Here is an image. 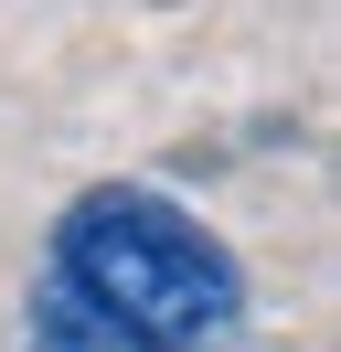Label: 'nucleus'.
Here are the masks:
<instances>
[{
	"label": "nucleus",
	"mask_w": 341,
	"mask_h": 352,
	"mask_svg": "<svg viewBox=\"0 0 341 352\" xmlns=\"http://www.w3.org/2000/svg\"><path fill=\"white\" fill-rule=\"evenodd\" d=\"M43 278L64 299H85L107 331L149 352H203L213 331H234L245 309V267L224 256V235H203V214H182L149 182H96L54 214V256Z\"/></svg>",
	"instance_id": "f257e3e1"
},
{
	"label": "nucleus",
	"mask_w": 341,
	"mask_h": 352,
	"mask_svg": "<svg viewBox=\"0 0 341 352\" xmlns=\"http://www.w3.org/2000/svg\"><path fill=\"white\" fill-rule=\"evenodd\" d=\"M21 352H149V342L107 331L85 299H64L54 278H32V299H21Z\"/></svg>",
	"instance_id": "f03ea898"
}]
</instances>
